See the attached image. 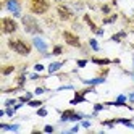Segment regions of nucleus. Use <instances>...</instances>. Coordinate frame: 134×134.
I'll return each mask as SVG.
<instances>
[{
	"label": "nucleus",
	"mask_w": 134,
	"mask_h": 134,
	"mask_svg": "<svg viewBox=\"0 0 134 134\" xmlns=\"http://www.w3.org/2000/svg\"><path fill=\"white\" fill-rule=\"evenodd\" d=\"M7 47L10 49L12 52H15L16 55H21V57H29L32 52V44H29L27 41H24L23 37H8L7 41Z\"/></svg>",
	"instance_id": "1"
},
{
	"label": "nucleus",
	"mask_w": 134,
	"mask_h": 134,
	"mask_svg": "<svg viewBox=\"0 0 134 134\" xmlns=\"http://www.w3.org/2000/svg\"><path fill=\"white\" fill-rule=\"evenodd\" d=\"M21 24H23V29L26 34H31V36H44V27L42 24L39 23V20L31 13L27 15H23L21 18Z\"/></svg>",
	"instance_id": "2"
},
{
	"label": "nucleus",
	"mask_w": 134,
	"mask_h": 134,
	"mask_svg": "<svg viewBox=\"0 0 134 134\" xmlns=\"http://www.w3.org/2000/svg\"><path fill=\"white\" fill-rule=\"evenodd\" d=\"M50 7L52 5L49 0H29L27 2V12L32 15H37V16H42V15L49 13Z\"/></svg>",
	"instance_id": "3"
},
{
	"label": "nucleus",
	"mask_w": 134,
	"mask_h": 134,
	"mask_svg": "<svg viewBox=\"0 0 134 134\" xmlns=\"http://www.w3.org/2000/svg\"><path fill=\"white\" fill-rule=\"evenodd\" d=\"M2 10L8 12L13 18L23 16V2L21 0H2Z\"/></svg>",
	"instance_id": "4"
},
{
	"label": "nucleus",
	"mask_w": 134,
	"mask_h": 134,
	"mask_svg": "<svg viewBox=\"0 0 134 134\" xmlns=\"http://www.w3.org/2000/svg\"><path fill=\"white\" fill-rule=\"evenodd\" d=\"M0 27H2V34L12 36L20 31V23H18L13 16H3L0 20Z\"/></svg>",
	"instance_id": "5"
},
{
	"label": "nucleus",
	"mask_w": 134,
	"mask_h": 134,
	"mask_svg": "<svg viewBox=\"0 0 134 134\" xmlns=\"http://www.w3.org/2000/svg\"><path fill=\"white\" fill-rule=\"evenodd\" d=\"M55 12H57V16H58L60 21H73L76 18V12L70 5H65V3H58L55 7Z\"/></svg>",
	"instance_id": "6"
},
{
	"label": "nucleus",
	"mask_w": 134,
	"mask_h": 134,
	"mask_svg": "<svg viewBox=\"0 0 134 134\" xmlns=\"http://www.w3.org/2000/svg\"><path fill=\"white\" fill-rule=\"evenodd\" d=\"M62 37H63V41H65L66 45L73 47V49H82V44H81L79 36H78V34H74L73 31H68V29L62 31Z\"/></svg>",
	"instance_id": "7"
},
{
	"label": "nucleus",
	"mask_w": 134,
	"mask_h": 134,
	"mask_svg": "<svg viewBox=\"0 0 134 134\" xmlns=\"http://www.w3.org/2000/svg\"><path fill=\"white\" fill-rule=\"evenodd\" d=\"M31 44L34 45V49L39 52L41 55H44V53L49 52V44H47L45 39H42V36H32Z\"/></svg>",
	"instance_id": "8"
},
{
	"label": "nucleus",
	"mask_w": 134,
	"mask_h": 134,
	"mask_svg": "<svg viewBox=\"0 0 134 134\" xmlns=\"http://www.w3.org/2000/svg\"><path fill=\"white\" fill-rule=\"evenodd\" d=\"M79 81L84 84V86H99V84H105L107 82V78L105 76H95V78H92V79H84V78H79Z\"/></svg>",
	"instance_id": "9"
},
{
	"label": "nucleus",
	"mask_w": 134,
	"mask_h": 134,
	"mask_svg": "<svg viewBox=\"0 0 134 134\" xmlns=\"http://www.w3.org/2000/svg\"><path fill=\"white\" fill-rule=\"evenodd\" d=\"M66 63V60H62V62H52L49 66H47V73H49V76L52 74H57L60 70H62V66Z\"/></svg>",
	"instance_id": "10"
},
{
	"label": "nucleus",
	"mask_w": 134,
	"mask_h": 134,
	"mask_svg": "<svg viewBox=\"0 0 134 134\" xmlns=\"http://www.w3.org/2000/svg\"><path fill=\"white\" fill-rule=\"evenodd\" d=\"M128 37V31H118V32H115L111 37H110V41L111 42H116V44H121L124 39Z\"/></svg>",
	"instance_id": "11"
},
{
	"label": "nucleus",
	"mask_w": 134,
	"mask_h": 134,
	"mask_svg": "<svg viewBox=\"0 0 134 134\" xmlns=\"http://www.w3.org/2000/svg\"><path fill=\"white\" fill-rule=\"evenodd\" d=\"M84 102H87L86 95H82L79 91H74V97L70 100V105H78V103H84Z\"/></svg>",
	"instance_id": "12"
},
{
	"label": "nucleus",
	"mask_w": 134,
	"mask_h": 134,
	"mask_svg": "<svg viewBox=\"0 0 134 134\" xmlns=\"http://www.w3.org/2000/svg\"><path fill=\"white\" fill-rule=\"evenodd\" d=\"M91 63L99 65V66H108V65L113 63V60H110V58H99V57H91Z\"/></svg>",
	"instance_id": "13"
},
{
	"label": "nucleus",
	"mask_w": 134,
	"mask_h": 134,
	"mask_svg": "<svg viewBox=\"0 0 134 134\" xmlns=\"http://www.w3.org/2000/svg\"><path fill=\"white\" fill-rule=\"evenodd\" d=\"M27 79H29V78H27V73H20V74L16 76V79H15V86L24 89V86H26V81H27Z\"/></svg>",
	"instance_id": "14"
},
{
	"label": "nucleus",
	"mask_w": 134,
	"mask_h": 134,
	"mask_svg": "<svg viewBox=\"0 0 134 134\" xmlns=\"http://www.w3.org/2000/svg\"><path fill=\"white\" fill-rule=\"evenodd\" d=\"M118 18H120L118 13H110V15H107V16L102 18V24H103V26H105V24H113V23L118 21Z\"/></svg>",
	"instance_id": "15"
},
{
	"label": "nucleus",
	"mask_w": 134,
	"mask_h": 134,
	"mask_svg": "<svg viewBox=\"0 0 134 134\" xmlns=\"http://www.w3.org/2000/svg\"><path fill=\"white\" fill-rule=\"evenodd\" d=\"M82 21H84L86 24L89 26V29H91L92 32H95V31H97V27H99V26L94 23V20L91 18V15H87V13H86V15H82Z\"/></svg>",
	"instance_id": "16"
},
{
	"label": "nucleus",
	"mask_w": 134,
	"mask_h": 134,
	"mask_svg": "<svg viewBox=\"0 0 134 134\" xmlns=\"http://www.w3.org/2000/svg\"><path fill=\"white\" fill-rule=\"evenodd\" d=\"M15 71H16V66H15V65H3V66H2V70H0V73H2L3 78H7V76L13 74Z\"/></svg>",
	"instance_id": "17"
},
{
	"label": "nucleus",
	"mask_w": 134,
	"mask_h": 134,
	"mask_svg": "<svg viewBox=\"0 0 134 134\" xmlns=\"http://www.w3.org/2000/svg\"><path fill=\"white\" fill-rule=\"evenodd\" d=\"M115 121H116V124H123V126H126V128H131V129H134V120L132 118H115Z\"/></svg>",
	"instance_id": "18"
},
{
	"label": "nucleus",
	"mask_w": 134,
	"mask_h": 134,
	"mask_svg": "<svg viewBox=\"0 0 134 134\" xmlns=\"http://www.w3.org/2000/svg\"><path fill=\"white\" fill-rule=\"evenodd\" d=\"M87 45H89V49H91V50H94V52H100L99 41L95 39V37H91V39L87 41Z\"/></svg>",
	"instance_id": "19"
},
{
	"label": "nucleus",
	"mask_w": 134,
	"mask_h": 134,
	"mask_svg": "<svg viewBox=\"0 0 134 134\" xmlns=\"http://www.w3.org/2000/svg\"><path fill=\"white\" fill-rule=\"evenodd\" d=\"M86 7H87V5H86L84 2H73V3H71V8H73L76 13H82Z\"/></svg>",
	"instance_id": "20"
},
{
	"label": "nucleus",
	"mask_w": 134,
	"mask_h": 134,
	"mask_svg": "<svg viewBox=\"0 0 134 134\" xmlns=\"http://www.w3.org/2000/svg\"><path fill=\"white\" fill-rule=\"evenodd\" d=\"M63 52H65V47L63 45H60V44H55L53 45V49H52V55L53 57H60V55H63Z\"/></svg>",
	"instance_id": "21"
},
{
	"label": "nucleus",
	"mask_w": 134,
	"mask_h": 134,
	"mask_svg": "<svg viewBox=\"0 0 134 134\" xmlns=\"http://www.w3.org/2000/svg\"><path fill=\"white\" fill-rule=\"evenodd\" d=\"M34 92H26L24 95H20V97H18V100H20V102H23V103H27V102H29V100H32L34 99Z\"/></svg>",
	"instance_id": "22"
},
{
	"label": "nucleus",
	"mask_w": 134,
	"mask_h": 134,
	"mask_svg": "<svg viewBox=\"0 0 134 134\" xmlns=\"http://www.w3.org/2000/svg\"><path fill=\"white\" fill-rule=\"evenodd\" d=\"M99 10L102 12V15H103V16H107V15H110V13H111V5H110V3H100Z\"/></svg>",
	"instance_id": "23"
},
{
	"label": "nucleus",
	"mask_w": 134,
	"mask_h": 134,
	"mask_svg": "<svg viewBox=\"0 0 134 134\" xmlns=\"http://www.w3.org/2000/svg\"><path fill=\"white\" fill-rule=\"evenodd\" d=\"M27 105V107H31V108H39V107H42V105H44V100H36V99H32V100H29V102H27L26 103Z\"/></svg>",
	"instance_id": "24"
},
{
	"label": "nucleus",
	"mask_w": 134,
	"mask_h": 134,
	"mask_svg": "<svg viewBox=\"0 0 134 134\" xmlns=\"http://www.w3.org/2000/svg\"><path fill=\"white\" fill-rule=\"evenodd\" d=\"M100 124H102V126H105V128L113 129L115 126H116V121H115V118H111V120H102V121H100Z\"/></svg>",
	"instance_id": "25"
},
{
	"label": "nucleus",
	"mask_w": 134,
	"mask_h": 134,
	"mask_svg": "<svg viewBox=\"0 0 134 134\" xmlns=\"http://www.w3.org/2000/svg\"><path fill=\"white\" fill-rule=\"evenodd\" d=\"M20 102L18 99H15V97H10V99H5L3 100V107H15V105Z\"/></svg>",
	"instance_id": "26"
},
{
	"label": "nucleus",
	"mask_w": 134,
	"mask_h": 134,
	"mask_svg": "<svg viewBox=\"0 0 134 134\" xmlns=\"http://www.w3.org/2000/svg\"><path fill=\"white\" fill-rule=\"evenodd\" d=\"M79 124H81V128H84V129H91V128H92V121H91V118H84V120H81Z\"/></svg>",
	"instance_id": "27"
},
{
	"label": "nucleus",
	"mask_w": 134,
	"mask_h": 134,
	"mask_svg": "<svg viewBox=\"0 0 134 134\" xmlns=\"http://www.w3.org/2000/svg\"><path fill=\"white\" fill-rule=\"evenodd\" d=\"M36 115H37V116H41V118H45L47 115H49V111H47V108L42 105V107H39V108L36 110Z\"/></svg>",
	"instance_id": "28"
},
{
	"label": "nucleus",
	"mask_w": 134,
	"mask_h": 134,
	"mask_svg": "<svg viewBox=\"0 0 134 134\" xmlns=\"http://www.w3.org/2000/svg\"><path fill=\"white\" fill-rule=\"evenodd\" d=\"M16 111H18V110H16L15 107H5V115H7L8 118H13L15 115H16Z\"/></svg>",
	"instance_id": "29"
},
{
	"label": "nucleus",
	"mask_w": 134,
	"mask_h": 134,
	"mask_svg": "<svg viewBox=\"0 0 134 134\" xmlns=\"http://www.w3.org/2000/svg\"><path fill=\"white\" fill-rule=\"evenodd\" d=\"M27 78H29V81H37V79H45L44 76H41V73H37V71H34V73H31V74H27Z\"/></svg>",
	"instance_id": "30"
},
{
	"label": "nucleus",
	"mask_w": 134,
	"mask_h": 134,
	"mask_svg": "<svg viewBox=\"0 0 134 134\" xmlns=\"http://www.w3.org/2000/svg\"><path fill=\"white\" fill-rule=\"evenodd\" d=\"M89 62L91 60H87V58H79V60H76V66H78V68H86Z\"/></svg>",
	"instance_id": "31"
},
{
	"label": "nucleus",
	"mask_w": 134,
	"mask_h": 134,
	"mask_svg": "<svg viewBox=\"0 0 134 134\" xmlns=\"http://www.w3.org/2000/svg\"><path fill=\"white\" fill-rule=\"evenodd\" d=\"M50 89H47V87H41V86H37V87L34 89V94L36 95H42V94H45V92H49Z\"/></svg>",
	"instance_id": "32"
},
{
	"label": "nucleus",
	"mask_w": 134,
	"mask_h": 134,
	"mask_svg": "<svg viewBox=\"0 0 134 134\" xmlns=\"http://www.w3.org/2000/svg\"><path fill=\"white\" fill-rule=\"evenodd\" d=\"M94 111H102V110H107V105L105 103H94Z\"/></svg>",
	"instance_id": "33"
},
{
	"label": "nucleus",
	"mask_w": 134,
	"mask_h": 134,
	"mask_svg": "<svg viewBox=\"0 0 134 134\" xmlns=\"http://www.w3.org/2000/svg\"><path fill=\"white\" fill-rule=\"evenodd\" d=\"M73 91L74 89V86L73 84H65V86H60V87H57V92H60V91Z\"/></svg>",
	"instance_id": "34"
},
{
	"label": "nucleus",
	"mask_w": 134,
	"mask_h": 134,
	"mask_svg": "<svg viewBox=\"0 0 134 134\" xmlns=\"http://www.w3.org/2000/svg\"><path fill=\"white\" fill-rule=\"evenodd\" d=\"M55 129H57V128L53 126V124H45V126L42 128L44 132H55Z\"/></svg>",
	"instance_id": "35"
},
{
	"label": "nucleus",
	"mask_w": 134,
	"mask_h": 134,
	"mask_svg": "<svg viewBox=\"0 0 134 134\" xmlns=\"http://www.w3.org/2000/svg\"><path fill=\"white\" fill-rule=\"evenodd\" d=\"M32 70H34V71H37V73H42V71L45 70V66H44L42 63H36V65L32 66Z\"/></svg>",
	"instance_id": "36"
},
{
	"label": "nucleus",
	"mask_w": 134,
	"mask_h": 134,
	"mask_svg": "<svg viewBox=\"0 0 134 134\" xmlns=\"http://www.w3.org/2000/svg\"><path fill=\"white\" fill-rule=\"evenodd\" d=\"M79 128H81V124L78 123V124H74V126H73L71 129H68V131H63V134H70V132H78V131H79Z\"/></svg>",
	"instance_id": "37"
},
{
	"label": "nucleus",
	"mask_w": 134,
	"mask_h": 134,
	"mask_svg": "<svg viewBox=\"0 0 134 134\" xmlns=\"http://www.w3.org/2000/svg\"><path fill=\"white\" fill-rule=\"evenodd\" d=\"M116 100L124 103V102H128V95H126V94H118V95H116Z\"/></svg>",
	"instance_id": "38"
},
{
	"label": "nucleus",
	"mask_w": 134,
	"mask_h": 134,
	"mask_svg": "<svg viewBox=\"0 0 134 134\" xmlns=\"http://www.w3.org/2000/svg\"><path fill=\"white\" fill-rule=\"evenodd\" d=\"M108 73H110L108 66H105V68H102V70L99 71V76H105V78H107V76H108Z\"/></svg>",
	"instance_id": "39"
},
{
	"label": "nucleus",
	"mask_w": 134,
	"mask_h": 134,
	"mask_svg": "<svg viewBox=\"0 0 134 134\" xmlns=\"http://www.w3.org/2000/svg\"><path fill=\"white\" fill-rule=\"evenodd\" d=\"M94 34L97 36V37H102V36L105 34V29H103V27H97V31H95Z\"/></svg>",
	"instance_id": "40"
},
{
	"label": "nucleus",
	"mask_w": 134,
	"mask_h": 134,
	"mask_svg": "<svg viewBox=\"0 0 134 134\" xmlns=\"http://www.w3.org/2000/svg\"><path fill=\"white\" fill-rule=\"evenodd\" d=\"M128 100H129V103H134V87H132L131 92L128 94Z\"/></svg>",
	"instance_id": "41"
},
{
	"label": "nucleus",
	"mask_w": 134,
	"mask_h": 134,
	"mask_svg": "<svg viewBox=\"0 0 134 134\" xmlns=\"http://www.w3.org/2000/svg\"><path fill=\"white\" fill-rule=\"evenodd\" d=\"M113 63H115V65H120V63H121V60H120V58H115V60H113Z\"/></svg>",
	"instance_id": "42"
},
{
	"label": "nucleus",
	"mask_w": 134,
	"mask_h": 134,
	"mask_svg": "<svg viewBox=\"0 0 134 134\" xmlns=\"http://www.w3.org/2000/svg\"><path fill=\"white\" fill-rule=\"evenodd\" d=\"M53 2H55V3H62V2H63V0H53Z\"/></svg>",
	"instance_id": "43"
},
{
	"label": "nucleus",
	"mask_w": 134,
	"mask_h": 134,
	"mask_svg": "<svg viewBox=\"0 0 134 134\" xmlns=\"http://www.w3.org/2000/svg\"><path fill=\"white\" fill-rule=\"evenodd\" d=\"M132 120H134V118H132Z\"/></svg>",
	"instance_id": "44"
}]
</instances>
